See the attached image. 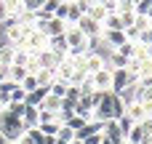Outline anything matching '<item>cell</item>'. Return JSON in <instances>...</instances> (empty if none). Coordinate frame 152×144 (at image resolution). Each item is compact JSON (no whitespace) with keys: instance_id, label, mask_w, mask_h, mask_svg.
<instances>
[{"instance_id":"cell-1","label":"cell","mask_w":152,"mask_h":144,"mask_svg":"<svg viewBox=\"0 0 152 144\" xmlns=\"http://www.w3.org/2000/svg\"><path fill=\"white\" fill-rule=\"evenodd\" d=\"M0 134L8 139V142H19L21 134H24V123L19 115L8 112V110H0Z\"/></svg>"},{"instance_id":"cell-2","label":"cell","mask_w":152,"mask_h":144,"mask_svg":"<svg viewBox=\"0 0 152 144\" xmlns=\"http://www.w3.org/2000/svg\"><path fill=\"white\" fill-rule=\"evenodd\" d=\"M94 120H102V123L115 120V94H112V91H104L102 99L96 102V107H94Z\"/></svg>"},{"instance_id":"cell-3","label":"cell","mask_w":152,"mask_h":144,"mask_svg":"<svg viewBox=\"0 0 152 144\" xmlns=\"http://www.w3.org/2000/svg\"><path fill=\"white\" fill-rule=\"evenodd\" d=\"M75 27H77L88 40H99V37H102V32H104V29H102V24H99V21H94V19H88L86 13L80 16V21H77Z\"/></svg>"},{"instance_id":"cell-4","label":"cell","mask_w":152,"mask_h":144,"mask_svg":"<svg viewBox=\"0 0 152 144\" xmlns=\"http://www.w3.org/2000/svg\"><path fill=\"white\" fill-rule=\"evenodd\" d=\"M21 48H27L29 53H37V51H43V48H48V37H45V35H43L40 29H35V27H32Z\"/></svg>"},{"instance_id":"cell-5","label":"cell","mask_w":152,"mask_h":144,"mask_svg":"<svg viewBox=\"0 0 152 144\" xmlns=\"http://www.w3.org/2000/svg\"><path fill=\"white\" fill-rule=\"evenodd\" d=\"M83 67H86V75H94V72H99L102 67H107V59H104L102 53L91 51V53H86V59H83Z\"/></svg>"},{"instance_id":"cell-6","label":"cell","mask_w":152,"mask_h":144,"mask_svg":"<svg viewBox=\"0 0 152 144\" xmlns=\"http://www.w3.org/2000/svg\"><path fill=\"white\" fill-rule=\"evenodd\" d=\"M102 40H104L112 51H115V48H120L123 43H128V37H126V32H123V29H104V32H102Z\"/></svg>"},{"instance_id":"cell-7","label":"cell","mask_w":152,"mask_h":144,"mask_svg":"<svg viewBox=\"0 0 152 144\" xmlns=\"http://www.w3.org/2000/svg\"><path fill=\"white\" fill-rule=\"evenodd\" d=\"M35 59H37V64H40V69H56V64L61 61L51 48H43V51H37L35 53Z\"/></svg>"},{"instance_id":"cell-8","label":"cell","mask_w":152,"mask_h":144,"mask_svg":"<svg viewBox=\"0 0 152 144\" xmlns=\"http://www.w3.org/2000/svg\"><path fill=\"white\" fill-rule=\"evenodd\" d=\"M91 80H94L96 91H110V86H112V69L110 67H102L99 72L91 75Z\"/></svg>"},{"instance_id":"cell-9","label":"cell","mask_w":152,"mask_h":144,"mask_svg":"<svg viewBox=\"0 0 152 144\" xmlns=\"http://www.w3.org/2000/svg\"><path fill=\"white\" fill-rule=\"evenodd\" d=\"M128 86H131L128 69H112V86H110V91H112V94H120V91L128 88Z\"/></svg>"},{"instance_id":"cell-10","label":"cell","mask_w":152,"mask_h":144,"mask_svg":"<svg viewBox=\"0 0 152 144\" xmlns=\"http://www.w3.org/2000/svg\"><path fill=\"white\" fill-rule=\"evenodd\" d=\"M64 29H67V24H64L61 19H56V16H51V19L43 24V35H45V37H56V35H64Z\"/></svg>"},{"instance_id":"cell-11","label":"cell","mask_w":152,"mask_h":144,"mask_svg":"<svg viewBox=\"0 0 152 144\" xmlns=\"http://www.w3.org/2000/svg\"><path fill=\"white\" fill-rule=\"evenodd\" d=\"M48 48L59 56V59H67L69 56V45L64 40V35H56V37H48Z\"/></svg>"},{"instance_id":"cell-12","label":"cell","mask_w":152,"mask_h":144,"mask_svg":"<svg viewBox=\"0 0 152 144\" xmlns=\"http://www.w3.org/2000/svg\"><path fill=\"white\" fill-rule=\"evenodd\" d=\"M21 123H24V131H27V128H35V126L40 123V110H37V107H32V104H24Z\"/></svg>"},{"instance_id":"cell-13","label":"cell","mask_w":152,"mask_h":144,"mask_svg":"<svg viewBox=\"0 0 152 144\" xmlns=\"http://www.w3.org/2000/svg\"><path fill=\"white\" fill-rule=\"evenodd\" d=\"M104 139L112 142V144H123V142H126V136L120 134V128H118L115 120H107V123H104Z\"/></svg>"},{"instance_id":"cell-14","label":"cell","mask_w":152,"mask_h":144,"mask_svg":"<svg viewBox=\"0 0 152 144\" xmlns=\"http://www.w3.org/2000/svg\"><path fill=\"white\" fill-rule=\"evenodd\" d=\"M51 91H48V86H37L35 91H29L27 94V99H24V104H32V107H40V102L48 96Z\"/></svg>"},{"instance_id":"cell-15","label":"cell","mask_w":152,"mask_h":144,"mask_svg":"<svg viewBox=\"0 0 152 144\" xmlns=\"http://www.w3.org/2000/svg\"><path fill=\"white\" fill-rule=\"evenodd\" d=\"M126 115H128L134 123H139V120H144V118H147V107H144L142 102H131V104L126 107Z\"/></svg>"},{"instance_id":"cell-16","label":"cell","mask_w":152,"mask_h":144,"mask_svg":"<svg viewBox=\"0 0 152 144\" xmlns=\"http://www.w3.org/2000/svg\"><path fill=\"white\" fill-rule=\"evenodd\" d=\"M80 16H83V11L77 8V3H67V16H64V24H67V27H75V24L80 21Z\"/></svg>"},{"instance_id":"cell-17","label":"cell","mask_w":152,"mask_h":144,"mask_svg":"<svg viewBox=\"0 0 152 144\" xmlns=\"http://www.w3.org/2000/svg\"><path fill=\"white\" fill-rule=\"evenodd\" d=\"M37 110H45V112H61V99L59 96H53V94H48L43 102H40V107Z\"/></svg>"},{"instance_id":"cell-18","label":"cell","mask_w":152,"mask_h":144,"mask_svg":"<svg viewBox=\"0 0 152 144\" xmlns=\"http://www.w3.org/2000/svg\"><path fill=\"white\" fill-rule=\"evenodd\" d=\"M86 16L102 24V21H104V16H107V8H104L102 3H94V5H88V11H86Z\"/></svg>"},{"instance_id":"cell-19","label":"cell","mask_w":152,"mask_h":144,"mask_svg":"<svg viewBox=\"0 0 152 144\" xmlns=\"http://www.w3.org/2000/svg\"><path fill=\"white\" fill-rule=\"evenodd\" d=\"M29 59H32V53H29L27 48H21V45H13V64H19V67H27V64H29Z\"/></svg>"},{"instance_id":"cell-20","label":"cell","mask_w":152,"mask_h":144,"mask_svg":"<svg viewBox=\"0 0 152 144\" xmlns=\"http://www.w3.org/2000/svg\"><path fill=\"white\" fill-rule=\"evenodd\" d=\"M102 29H123V21L118 13H107L104 21H102Z\"/></svg>"},{"instance_id":"cell-21","label":"cell","mask_w":152,"mask_h":144,"mask_svg":"<svg viewBox=\"0 0 152 144\" xmlns=\"http://www.w3.org/2000/svg\"><path fill=\"white\" fill-rule=\"evenodd\" d=\"M86 123H91V120H86V118H80V115H75V112H72V115H69L61 126H67V128H72V131H80Z\"/></svg>"},{"instance_id":"cell-22","label":"cell","mask_w":152,"mask_h":144,"mask_svg":"<svg viewBox=\"0 0 152 144\" xmlns=\"http://www.w3.org/2000/svg\"><path fill=\"white\" fill-rule=\"evenodd\" d=\"M13 64V45H3L0 48V67H11Z\"/></svg>"},{"instance_id":"cell-23","label":"cell","mask_w":152,"mask_h":144,"mask_svg":"<svg viewBox=\"0 0 152 144\" xmlns=\"http://www.w3.org/2000/svg\"><path fill=\"white\" fill-rule=\"evenodd\" d=\"M126 139H128V142H134V144H144V134H142V126H139V123H134V128L126 134Z\"/></svg>"},{"instance_id":"cell-24","label":"cell","mask_w":152,"mask_h":144,"mask_svg":"<svg viewBox=\"0 0 152 144\" xmlns=\"http://www.w3.org/2000/svg\"><path fill=\"white\" fill-rule=\"evenodd\" d=\"M35 77H37V86H51V83L56 80V75H53V69H40V72H37Z\"/></svg>"},{"instance_id":"cell-25","label":"cell","mask_w":152,"mask_h":144,"mask_svg":"<svg viewBox=\"0 0 152 144\" xmlns=\"http://www.w3.org/2000/svg\"><path fill=\"white\" fill-rule=\"evenodd\" d=\"M77 88H80V96H88V94H94V91H96V86H94L91 75H86V77L80 80V86H77Z\"/></svg>"},{"instance_id":"cell-26","label":"cell","mask_w":152,"mask_h":144,"mask_svg":"<svg viewBox=\"0 0 152 144\" xmlns=\"http://www.w3.org/2000/svg\"><path fill=\"white\" fill-rule=\"evenodd\" d=\"M48 91H51L53 96H59V99H64V96H67V83H61V80H53V83L48 86Z\"/></svg>"},{"instance_id":"cell-27","label":"cell","mask_w":152,"mask_h":144,"mask_svg":"<svg viewBox=\"0 0 152 144\" xmlns=\"http://www.w3.org/2000/svg\"><path fill=\"white\" fill-rule=\"evenodd\" d=\"M115 123H118V128H120V134L126 136L131 128H134V120L128 118V115H120V118H115Z\"/></svg>"},{"instance_id":"cell-28","label":"cell","mask_w":152,"mask_h":144,"mask_svg":"<svg viewBox=\"0 0 152 144\" xmlns=\"http://www.w3.org/2000/svg\"><path fill=\"white\" fill-rule=\"evenodd\" d=\"M37 128H40V131H43L45 136H56V134H59V128H61V123H56V120H51V123H40Z\"/></svg>"},{"instance_id":"cell-29","label":"cell","mask_w":152,"mask_h":144,"mask_svg":"<svg viewBox=\"0 0 152 144\" xmlns=\"http://www.w3.org/2000/svg\"><path fill=\"white\" fill-rule=\"evenodd\" d=\"M19 86L24 88V94H29V91H35V88H37V77H35V75H24V80H21Z\"/></svg>"},{"instance_id":"cell-30","label":"cell","mask_w":152,"mask_h":144,"mask_svg":"<svg viewBox=\"0 0 152 144\" xmlns=\"http://www.w3.org/2000/svg\"><path fill=\"white\" fill-rule=\"evenodd\" d=\"M150 19H147V16H142V13H136V19H134V27H136V29H139V32H144V29H150Z\"/></svg>"},{"instance_id":"cell-31","label":"cell","mask_w":152,"mask_h":144,"mask_svg":"<svg viewBox=\"0 0 152 144\" xmlns=\"http://www.w3.org/2000/svg\"><path fill=\"white\" fill-rule=\"evenodd\" d=\"M24 99H27L24 88H21V86H13V91H11V102H24Z\"/></svg>"},{"instance_id":"cell-32","label":"cell","mask_w":152,"mask_h":144,"mask_svg":"<svg viewBox=\"0 0 152 144\" xmlns=\"http://www.w3.org/2000/svg\"><path fill=\"white\" fill-rule=\"evenodd\" d=\"M75 139H77V136H75ZM83 142H86V144H102V142H104V131H99V134H91V136H86Z\"/></svg>"},{"instance_id":"cell-33","label":"cell","mask_w":152,"mask_h":144,"mask_svg":"<svg viewBox=\"0 0 152 144\" xmlns=\"http://www.w3.org/2000/svg\"><path fill=\"white\" fill-rule=\"evenodd\" d=\"M123 32H126V37H128V40H131V43H136V40H139V35H142V32H139V29H136V27H134V24H131V27H126V29H123Z\"/></svg>"},{"instance_id":"cell-34","label":"cell","mask_w":152,"mask_h":144,"mask_svg":"<svg viewBox=\"0 0 152 144\" xmlns=\"http://www.w3.org/2000/svg\"><path fill=\"white\" fill-rule=\"evenodd\" d=\"M59 5H61V0H45V3H43L40 8H43V11H48V13H53V11L59 8Z\"/></svg>"},{"instance_id":"cell-35","label":"cell","mask_w":152,"mask_h":144,"mask_svg":"<svg viewBox=\"0 0 152 144\" xmlns=\"http://www.w3.org/2000/svg\"><path fill=\"white\" fill-rule=\"evenodd\" d=\"M67 99H75V102H77V99H80V88H77V86H67Z\"/></svg>"},{"instance_id":"cell-36","label":"cell","mask_w":152,"mask_h":144,"mask_svg":"<svg viewBox=\"0 0 152 144\" xmlns=\"http://www.w3.org/2000/svg\"><path fill=\"white\" fill-rule=\"evenodd\" d=\"M139 86H144V88H152V75H142V77H139Z\"/></svg>"},{"instance_id":"cell-37","label":"cell","mask_w":152,"mask_h":144,"mask_svg":"<svg viewBox=\"0 0 152 144\" xmlns=\"http://www.w3.org/2000/svg\"><path fill=\"white\" fill-rule=\"evenodd\" d=\"M8 16H11V11H8V8L3 5V0H0V24H3V21H5Z\"/></svg>"},{"instance_id":"cell-38","label":"cell","mask_w":152,"mask_h":144,"mask_svg":"<svg viewBox=\"0 0 152 144\" xmlns=\"http://www.w3.org/2000/svg\"><path fill=\"white\" fill-rule=\"evenodd\" d=\"M19 144H35V139H32V136L24 131V134H21V139H19Z\"/></svg>"},{"instance_id":"cell-39","label":"cell","mask_w":152,"mask_h":144,"mask_svg":"<svg viewBox=\"0 0 152 144\" xmlns=\"http://www.w3.org/2000/svg\"><path fill=\"white\" fill-rule=\"evenodd\" d=\"M43 144H56V136H45L43 134Z\"/></svg>"},{"instance_id":"cell-40","label":"cell","mask_w":152,"mask_h":144,"mask_svg":"<svg viewBox=\"0 0 152 144\" xmlns=\"http://www.w3.org/2000/svg\"><path fill=\"white\" fill-rule=\"evenodd\" d=\"M5 69H8V67H0V83L5 80Z\"/></svg>"},{"instance_id":"cell-41","label":"cell","mask_w":152,"mask_h":144,"mask_svg":"<svg viewBox=\"0 0 152 144\" xmlns=\"http://www.w3.org/2000/svg\"><path fill=\"white\" fill-rule=\"evenodd\" d=\"M69 144H86V142H83V139H72Z\"/></svg>"},{"instance_id":"cell-42","label":"cell","mask_w":152,"mask_h":144,"mask_svg":"<svg viewBox=\"0 0 152 144\" xmlns=\"http://www.w3.org/2000/svg\"><path fill=\"white\" fill-rule=\"evenodd\" d=\"M0 144H8V139H5V136H3V134H0Z\"/></svg>"},{"instance_id":"cell-43","label":"cell","mask_w":152,"mask_h":144,"mask_svg":"<svg viewBox=\"0 0 152 144\" xmlns=\"http://www.w3.org/2000/svg\"><path fill=\"white\" fill-rule=\"evenodd\" d=\"M43 3H45V0H35V5H37V8H40V5H43Z\"/></svg>"},{"instance_id":"cell-44","label":"cell","mask_w":152,"mask_h":144,"mask_svg":"<svg viewBox=\"0 0 152 144\" xmlns=\"http://www.w3.org/2000/svg\"><path fill=\"white\" fill-rule=\"evenodd\" d=\"M147 19H150V21H152V8H150V11H147Z\"/></svg>"},{"instance_id":"cell-45","label":"cell","mask_w":152,"mask_h":144,"mask_svg":"<svg viewBox=\"0 0 152 144\" xmlns=\"http://www.w3.org/2000/svg\"><path fill=\"white\" fill-rule=\"evenodd\" d=\"M147 48H150V56H152V45H147Z\"/></svg>"},{"instance_id":"cell-46","label":"cell","mask_w":152,"mask_h":144,"mask_svg":"<svg viewBox=\"0 0 152 144\" xmlns=\"http://www.w3.org/2000/svg\"><path fill=\"white\" fill-rule=\"evenodd\" d=\"M123 144H134V142H128V139H126V142H123Z\"/></svg>"},{"instance_id":"cell-47","label":"cell","mask_w":152,"mask_h":144,"mask_svg":"<svg viewBox=\"0 0 152 144\" xmlns=\"http://www.w3.org/2000/svg\"><path fill=\"white\" fill-rule=\"evenodd\" d=\"M8 144H19V142H8Z\"/></svg>"},{"instance_id":"cell-48","label":"cell","mask_w":152,"mask_h":144,"mask_svg":"<svg viewBox=\"0 0 152 144\" xmlns=\"http://www.w3.org/2000/svg\"><path fill=\"white\" fill-rule=\"evenodd\" d=\"M150 5H152V0H150Z\"/></svg>"}]
</instances>
